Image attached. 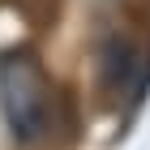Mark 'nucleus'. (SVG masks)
Segmentation results:
<instances>
[{
	"mask_svg": "<svg viewBox=\"0 0 150 150\" xmlns=\"http://www.w3.org/2000/svg\"><path fill=\"white\" fill-rule=\"evenodd\" d=\"M137 60L142 52L133 35H125V30L103 35V43H99V90L107 99H125L137 81Z\"/></svg>",
	"mask_w": 150,
	"mask_h": 150,
	"instance_id": "f03ea898",
	"label": "nucleus"
},
{
	"mask_svg": "<svg viewBox=\"0 0 150 150\" xmlns=\"http://www.w3.org/2000/svg\"><path fill=\"white\" fill-rule=\"evenodd\" d=\"M0 116L22 146H39L52 129V90L43 64L26 47H9L0 56Z\"/></svg>",
	"mask_w": 150,
	"mask_h": 150,
	"instance_id": "f257e3e1",
	"label": "nucleus"
}]
</instances>
